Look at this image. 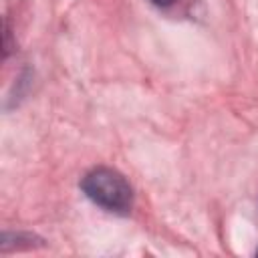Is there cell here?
<instances>
[{"label":"cell","mask_w":258,"mask_h":258,"mask_svg":"<svg viewBox=\"0 0 258 258\" xmlns=\"http://www.w3.org/2000/svg\"><path fill=\"white\" fill-rule=\"evenodd\" d=\"M153 4H157V6H169V4H173L175 0H151Z\"/></svg>","instance_id":"obj_2"},{"label":"cell","mask_w":258,"mask_h":258,"mask_svg":"<svg viewBox=\"0 0 258 258\" xmlns=\"http://www.w3.org/2000/svg\"><path fill=\"white\" fill-rule=\"evenodd\" d=\"M81 187L85 191V196L95 202L97 206L105 208L107 212L113 214H127L133 206V191L131 185L127 183V179L109 167H97L93 171H89L83 181Z\"/></svg>","instance_id":"obj_1"}]
</instances>
